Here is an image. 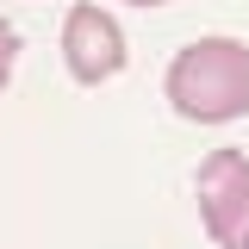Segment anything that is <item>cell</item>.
<instances>
[{"label": "cell", "instance_id": "obj_1", "mask_svg": "<svg viewBox=\"0 0 249 249\" xmlns=\"http://www.w3.org/2000/svg\"><path fill=\"white\" fill-rule=\"evenodd\" d=\"M168 106L193 124H231L249 112V44L243 37H193L162 75Z\"/></svg>", "mask_w": 249, "mask_h": 249}, {"label": "cell", "instance_id": "obj_2", "mask_svg": "<svg viewBox=\"0 0 249 249\" xmlns=\"http://www.w3.org/2000/svg\"><path fill=\"white\" fill-rule=\"evenodd\" d=\"M199 224L218 249H249V156L243 150H212L193 175Z\"/></svg>", "mask_w": 249, "mask_h": 249}, {"label": "cell", "instance_id": "obj_3", "mask_svg": "<svg viewBox=\"0 0 249 249\" xmlns=\"http://www.w3.org/2000/svg\"><path fill=\"white\" fill-rule=\"evenodd\" d=\"M62 62H69V75L81 81V88H100V81H112L124 69V31L119 19L106 13V6H69V19H62Z\"/></svg>", "mask_w": 249, "mask_h": 249}, {"label": "cell", "instance_id": "obj_4", "mask_svg": "<svg viewBox=\"0 0 249 249\" xmlns=\"http://www.w3.org/2000/svg\"><path fill=\"white\" fill-rule=\"evenodd\" d=\"M13 56H19V31H13V25H0V88L13 81Z\"/></svg>", "mask_w": 249, "mask_h": 249}, {"label": "cell", "instance_id": "obj_5", "mask_svg": "<svg viewBox=\"0 0 249 249\" xmlns=\"http://www.w3.org/2000/svg\"><path fill=\"white\" fill-rule=\"evenodd\" d=\"M131 6H168V0H131Z\"/></svg>", "mask_w": 249, "mask_h": 249}]
</instances>
